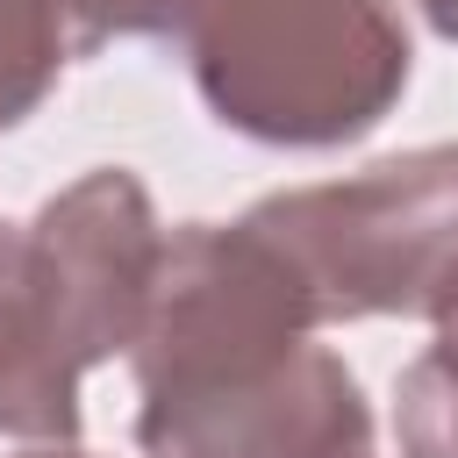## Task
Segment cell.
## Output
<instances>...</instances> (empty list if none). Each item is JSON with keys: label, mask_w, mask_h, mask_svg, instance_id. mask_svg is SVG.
<instances>
[{"label": "cell", "mask_w": 458, "mask_h": 458, "mask_svg": "<svg viewBox=\"0 0 458 458\" xmlns=\"http://www.w3.org/2000/svg\"><path fill=\"white\" fill-rule=\"evenodd\" d=\"M21 458H86V451H21Z\"/></svg>", "instance_id": "ba28073f"}, {"label": "cell", "mask_w": 458, "mask_h": 458, "mask_svg": "<svg viewBox=\"0 0 458 458\" xmlns=\"http://www.w3.org/2000/svg\"><path fill=\"white\" fill-rule=\"evenodd\" d=\"M179 0H0V129H14L64 64L107 36H172Z\"/></svg>", "instance_id": "5b68a950"}, {"label": "cell", "mask_w": 458, "mask_h": 458, "mask_svg": "<svg viewBox=\"0 0 458 458\" xmlns=\"http://www.w3.org/2000/svg\"><path fill=\"white\" fill-rule=\"evenodd\" d=\"M172 36L215 122L258 143H351L408 86V29L386 0H179Z\"/></svg>", "instance_id": "3957f363"}, {"label": "cell", "mask_w": 458, "mask_h": 458, "mask_svg": "<svg viewBox=\"0 0 458 458\" xmlns=\"http://www.w3.org/2000/svg\"><path fill=\"white\" fill-rule=\"evenodd\" d=\"M415 7H422V21H429L437 36H451V43H458V0H415Z\"/></svg>", "instance_id": "52a82bcc"}, {"label": "cell", "mask_w": 458, "mask_h": 458, "mask_svg": "<svg viewBox=\"0 0 458 458\" xmlns=\"http://www.w3.org/2000/svg\"><path fill=\"white\" fill-rule=\"evenodd\" d=\"M243 222L286 258L315 322L437 315L458 286V143L272 193Z\"/></svg>", "instance_id": "277c9868"}, {"label": "cell", "mask_w": 458, "mask_h": 458, "mask_svg": "<svg viewBox=\"0 0 458 458\" xmlns=\"http://www.w3.org/2000/svg\"><path fill=\"white\" fill-rule=\"evenodd\" d=\"M437 336L394 386V437L401 458H458V286L429 315Z\"/></svg>", "instance_id": "8992f818"}, {"label": "cell", "mask_w": 458, "mask_h": 458, "mask_svg": "<svg viewBox=\"0 0 458 458\" xmlns=\"http://www.w3.org/2000/svg\"><path fill=\"white\" fill-rule=\"evenodd\" d=\"M315 308L250 222L165 236L136 336V444L150 458H372V415Z\"/></svg>", "instance_id": "6da1fadb"}, {"label": "cell", "mask_w": 458, "mask_h": 458, "mask_svg": "<svg viewBox=\"0 0 458 458\" xmlns=\"http://www.w3.org/2000/svg\"><path fill=\"white\" fill-rule=\"evenodd\" d=\"M165 265V229L136 172L72 179L36 222H0V429L72 444L79 379L136 351Z\"/></svg>", "instance_id": "7a4b0ae2"}]
</instances>
